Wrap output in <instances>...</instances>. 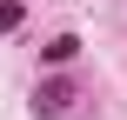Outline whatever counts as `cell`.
<instances>
[{
  "label": "cell",
  "instance_id": "3957f363",
  "mask_svg": "<svg viewBox=\"0 0 127 120\" xmlns=\"http://www.w3.org/2000/svg\"><path fill=\"white\" fill-rule=\"evenodd\" d=\"M20 27V0H0V33H13Z\"/></svg>",
  "mask_w": 127,
  "mask_h": 120
},
{
  "label": "cell",
  "instance_id": "7a4b0ae2",
  "mask_svg": "<svg viewBox=\"0 0 127 120\" xmlns=\"http://www.w3.org/2000/svg\"><path fill=\"white\" fill-rule=\"evenodd\" d=\"M74 53H80V40H74V33H54V40L40 47V60H47V67H67Z\"/></svg>",
  "mask_w": 127,
  "mask_h": 120
},
{
  "label": "cell",
  "instance_id": "6da1fadb",
  "mask_svg": "<svg viewBox=\"0 0 127 120\" xmlns=\"http://www.w3.org/2000/svg\"><path fill=\"white\" fill-rule=\"evenodd\" d=\"M74 100H80V94H74V80H67V73H47V80L33 87V120H60Z\"/></svg>",
  "mask_w": 127,
  "mask_h": 120
}]
</instances>
